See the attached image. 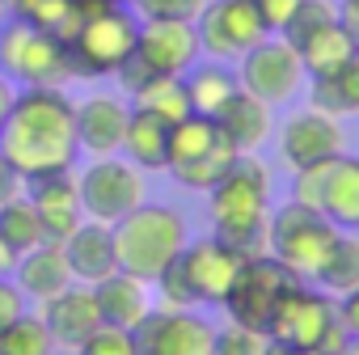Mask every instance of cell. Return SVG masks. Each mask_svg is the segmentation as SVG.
<instances>
[{
  "label": "cell",
  "mask_w": 359,
  "mask_h": 355,
  "mask_svg": "<svg viewBox=\"0 0 359 355\" xmlns=\"http://www.w3.org/2000/svg\"><path fill=\"white\" fill-rule=\"evenodd\" d=\"M0 152L26 178L72 173L76 144V102L64 89H18L0 127Z\"/></svg>",
  "instance_id": "1"
},
{
  "label": "cell",
  "mask_w": 359,
  "mask_h": 355,
  "mask_svg": "<svg viewBox=\"0 0 359 355\" xmlns=\"http://www.w3.org/2000/svg\"><path fill=\"white\" fill-rule=\"evenodd\" d=\"M208 216L212 233L245 258L271 254V173L254 152L237 156L208 191Z\"/></svg>",
  "instance_id": "2"
},
{
  "label": "cell",
  "mask_w": 359,
  "mask_h": 355,
  "mask_svg": "<svg viewBox=\"0 0 359 355\" xmlns=\"http://www.w3.org/2000/svg\"><path fill=\"white\" fill-rule=\"evenodd\" d=\"M110 229H114L118 271L140 275L144 283H152L177 254L187 250V241H191L187 216L165 208V203H140L135 212H127Z\"/></svg>",
  "instance_id": "3"
},
{
  "label": "cell",
  "mask_w": 359,
  "mask_h": 355,
  "mask_svg": "<svg viewBox=\"0 0 359 355\" xmlns=\"http://www.w3.org/2000/svg\"><path fill=\"white\" fill-rule=\"evenodd\" d=\"M135 34H140V18L131 13V5L85 0V18L64 39L68 55H72V72L81 81L114 76L131 60V51H135Z\"/></svg>",
  "instance_id": "4"
},
{
  "label": "cell",
  "mask_w": 359,
  "mask_h": 355,
  "mask_svg": "<svg viewBox=\"0 0 359 355\" xmlns=\"http://www.w3.org/2000/svg\"><path fill=\"white\" fill-rule=\"evenodd\" d=\"M0 72L18 81L22 89H64L76 76L68 43L60 34L26 26L18 18L0 22Z\"/></svg>",
  "instance_id": "5"
},
{
  "label": "cell",
  "mask_w": 359,
  "mask_h": 355,
  "mask_svg": "<svg viewBox=\"0 0 359 355\" xmlns=\"http://www.w3.org/2000/svg\"><path fill=\"white\" fill-rule=\"evenodd\" d=\"M237 156L241 152H233V144L220 135L216 119H208V114H187L182 123L169 127L165 169L173 173V182L187 187V191H212Z\"/></svg>",
  "instance_id": "6"
},
{
  "label": "cell",
  "mask_w": 359,
  "mask_h": 355,
  "mask_svg": "<svg viewBox=\"0 0 359 355\" xmlns=\"http://www.w3.org/2000/svg\"><path fill=\"white\" fill-rule=\"evenodd\" d=\"M338 233H342L338 225H330L317 208H304L296 199H287L283 208L271 212V254L304 283L317 275V267L325 262Z\"/></svg>",
  "instance_id": "7"
},
{
  "label": "cell",
  "mask_w": 359,
  "mask_h": 355,
  "mask_svg": "<svg viewBox=\"0 0 359 355\" xmlns=\"http://www.w3.org/2000/svg\"><path fill=\"white\" fill-rule=\"evenodd\" d=\"M81 212L97 225H118L127 212L144 203V169H135L127 156H93L85 173L76 178Z\"/></svg>",
  "instance_id": "8"
},
{
  "label": "cell",
  "mask_w": 359,
  "mask_h": 355,
  "mask_svg": "<svg viewBox=\"0 0 359 355\" xmlns=\"http://www.w3.org/2000/svg\"><path fill=\"white\" fill-rule=\"evenodd\" d=\"M237 85L245 93H254L258 102L266 106H283L300 93L304 85V64L296 55V47L283 39V34H266L262 43H254L245 55H241V68H237Z\"/></svg>",
  "instance_id": "9"
},
{
  "label": "cell",
  "mask_w": 359,
  "mask_h": 355,
  "mask_svg": "<svg viewBox=\"0 0 359 355\" xmlns=\"http://www.w3.org/2000/svg\"><path fill=\"white\" fill-rule=\"evenodd\" d=\"M296 283V275L275 258V254H258V258H245V267L237 271L229 296H224V313L229 321L237 326H254V330H266V317L271 309L279 304V296Z\"/></svg>",
  "instance_id": "10"
},
{
  "label": "cell",
  "mask_w": 359,
  "mask_h": 355,
  "mask_svg": "<svg viewBox=\"0 0 359 355\" xmlns=\"http://www.w3.org/2000/svg\"><path fill=\"white\" fill-rule=\"evenodd\" d=\"M338 317V304L330 292L309 288L304 279H296L279 304L266 317V338L279 347H317V338L325 334V326Z\"/></svg>",
  "instance_id": "11"
},
{
  "label": "cell",
  "mask_w": 359,
  "mask_h": 355,
  "mask_svg": "<svg viewBox=\"0 0 359 355\" xmlns=\"http://www.w3.org/2000/svg\"><path fill=\"white\" fill-rule=\"evenodd\" d=\"M135 355H216V326L191 309H152L131 330Z\"/></svg>",
  "instance_id": "12"
},
{
  "label": "cell",
  "mask_w": 359,
  "mask_h": 355,
  "mask_svg": "<svg viewBox=\"0 0 359 355\" xmlns=\"http://www.w3.org/2000/svg\"><path fill=\"white\" fill-rule=\"evenodd\" d=\"M195 34H199V51L220 60V64L241 60L254 43L266 39L258 13L245 0H208L203 13L195 18Z\"/></svg>",
  "instance_id": "13"
},
{
  "label": "cell",
  "mask_w": 359,
  "mask_h": 355,
  "mask_svg": "<svg viewBox=\"0 0 359 355\" xmlns=\"http://www.w3.org/2000/svg\"><path fill=\"white\" fill-rule=\"evenodd\" d=\"M177 262H182V275H187V283H191L199 304H224L237 271L245 267V254L212 233V237L187 241V250L177 254Z\"/></svg>",
  "instance_id": "14"
},
{
  "label": "cell",
  "mask_w": 359,
  "mask_h": 355,
  "mask_svg": "<svg viewBox=\"0 0 359 355\" xmlns=\"http://www.w3.org/2000/svg\"><path fill=\"white\" fill-rule=\"evenodd\" d=\"M346 152V131L334 114L317 110V106H304V110H292L287 123L279 127V156L300 169V165H313V161H334Z\"/></svg>",
  "instance_id": "15"
},
{
  "label": "cell",
  "mask_w": 359,
  "mask_h": 355,
  "mask_svg": "<svg viewBox=\"0 0 359 355\" xmlns=\"http://www.w3.org/2000/svg\"><path fill=\"white\" fill-rule=\"evenodd\" d=\"M148 72H161V76H187L195 64H199V34H195V22H140V34H135V51H131Z\"/></svg>",
  "instance_id": "16"
},
{
  "label": "cell",
  "mask_w": 359,
  "mask_h": 355,
  "mask_svg": "<svg viewBox=\"0 0 359 355\" xmlns=\"http://www.w3.org/2000/svg\"><path fill=\"white\" fill-rule=\"evenodd\" d=\"M127 114H131V102L118 98V93H89L85 102H76V144H81V152L114 156L123 148Z\"/></svg>",
  "instance_id": "17"
},
{
  "label": "cell",
  "mask_w": 359,
  "mask_h": 355,
  "mask_svg": "<svg viewBox=\"0 0 359 355\" xmlns=\"http://www.w3.org/2000/svg\"><path fill=\"white\" fill-rule=\"evenodd\" d=\"M39 317H43L51 342L64 347V351H76L102 326V313H97V300H93V288L89 283H68L64 292H55L51 300H43V313Z\"/></svg>",
  "instance_id": "18"
},
{
  "label": "cell",
  "mask_w": 359,
  "mask_h": 355,
  "mask_svg": "<svg viewBox=\"0 0 359 355\" xmlns=\"http://www.w3.org/2000/svg\"><path fill=\"white\" fill-rule=\"evenodd\" d=\"M26 199L34 203L47 241H64L81 220V191H76V178L72 173H47V178H30L26 182Z\"/></svg>",
  "instance_id": "19"
},
{
  "label": "cell",
  "mask_w": 359,
  "mask_h": 355,
  "mask_svg": "<svg viewBox=\"0 0 359 355\" xmlns=\"http://www.w3.org/2000/svg\"><path fill=\"white\" fill-rule=\"evenodd\" d=\"M64 258H68V271L76 283H97L106 275L118 271V254H114V229L110 225H97V220H81L64 241Z\"/></svg>",
  "instance_id": "20"
},
{
  "label": "cell",
  "mask_w": 359,
  "mask_h": 355,
  "mask_svg": "<svg viewBox=\"0 0 359 355\" xmlns=\"http://www.w3.org/2000/svg\"><path fill=\"white\" fill-rule=\"evenodd\" d=\"M152 283H144L140 275H127V271H114L106 279L93 283V300H97V313L106 326H118V330H135L156 304H152Z\"/></svg>",
  "instance_id": "21"
},
{
  "label": "cell",
  "mask_w": 359,
  "mask_h": 355,
  "mask_svg": "<svg viewBox=\"0 0 359 355\" xmlns=\"http://www.w3.org/2000/svg\"><path fill=\"white\" fill-rule=\"evenodd\" d=\"M13 283L22 288V296L26 300H51L55 292H64L68 283H76L72 279V271H68V258H64V246L60 241H43V246H34L30 254H22L18 262H13Z\"/></svg>",
  "instance_id": "22"
},
{
  "label": "cell",
  "mask_w": 359,
  "mask_h": 355,
  "mask_svg": "<svg viewBox=\"0 0 359 355\" xmlns=\"http://www.w3.org/2000/svg\"><path fill=\"white\" fill-rule=\"evenodd\" d=\"M216 127H220V135L233 144V152H241V156H245V152H258V148L266 144V135H271V106L258 102L254 93L237 89V93L220 106Z\"/></svg>",
  "instance_id": "23"
},
{
  "label": "cell",
  "mask_w": 359,
  "mask_h": 355,
  "mask_svg": "<svg viewBox=\"0 0 359 355\" xmlns=\"http://www.w3.org/2000/svg\"><path fill=\"white\" fill-rule=\"evenodd\" d=\"M321 216L342 233L359 229V156H334L325 187H321Z\"/></svg>",
  "instance_id": "24"
},
{
  "label": "cell",
  "mask_w": 359,
  "mask_h": 355,
  "mask_svg": "<svg viewBox=\"0 0 359 355\" xmlns=\"http://www.w3.org/2000/svg\"><path fill=\"white\" fill-rule=\"evenodd\" d=\"M292 47H296V55H300L309 81H313V76H330V72H338V68L359 51L355 39L342 30V22H325V26L309 30L304 39H296Z\"/></svg>",
  "instance_id": "25"
},
{
  "label": "cell",
  "mask_w": 359,
  "mask_h": 355,
  "mask_svg": "<svg viewBox=\"0 0 359 355\" xmlns=\"http://www.w3.org/2000/svg\"><path fill=\"white\" fill-rule=\"evenodd\" d=\"M118 152L135 169H165V161H169V123L156 119V114H148V110H135L131 106Z\"/></svg>",
  "instance_id": "26"
},
{
  "label": "cell",
  "mask_w": 359,
  "mask_h": 355,
  "mask_svg": "<svg viewBox=\"0 0 359 355\" xmlns=\"http://www.w3.org/2000/svg\"><path fill=\"white\" fill-rule=\"evenodd\" d=\"M182 81H187L191 110H195V114H208V119H216L220 106L241 89V85H237V72H233L229 64H220V60H212V64H195Z\"/></svg>",
  "instance_id": "27"
},
{
  "label": "cell",
  "mask_w": 359,
  "mask_h": 355,
  "mask_svg": "<svg viewBox=\"0 0 359 355\" xmlns=\"http://www.w3.org/2000/svg\"><path fill=\"white\" fill-rule=\"evenodd\" d=\"M309 93H313V106L342 119V114H359V51L330 76H313L309 81Z\"/></svg>",
  "instance_id": "28"
},
{
  "label": "cell",
  "mask_w": 359,
  "mask_h": 355,
  "mask_svg": "<svg viewBox=\"0 0 359 355\" xmlns=\"http://www.w3.org/2000/svg\"><path fill=\"white\" fill-rule=\"evenodd\" d=\"M43 241H47V233H43V220H39L34 203L26 199V191L13 195L9 203H0V246L13 254V262Z\"/></svg>",
  "instance_id": "29"
},
{
  "label": "cell",
  "mask_w": 359,
  "mask_h": 355,
  "mask_svg": "<svg viewBox=\"0 0 359 355\" xmlns=\"http://www.w3.org/2000/svg\"><path fill=\"white\" fill-rule=\"evenodd\" d=\"M131 106L135 110H148V114H156V119H165L169 127L173 123H182L187 114H195L191 110V98H187V81L182 76H148L135 93H131Z\"/></svg>",
  "instance_id": "30"
},
{
  "label": "cell",
  "mask_w": 359,
  "mask_h": 355,
  "mask_svg": "<svg viewBox=\"0 0 359 355\" xmlns=\"http://www.w3.org/2000/svg\"><path fill=\"white\" fill-rule=\"evenodd\" d=\"M313 283L330 296H346L351 288H359V237H346L338 233V241L330 246L325 262L317 267Z\"/></svg>",
  "instance_id": "31"
},
{
  "label": "cell",
  "mask_w": 359,
  "mask_h": 355,
  "mask_svg": "<svg viewBox=\"0 0 359 355\" xmlns=\"http://www.w3.org/2000/svg\"><path fill=\"white\" fill-rule=\"evenodd\" d=\"M0 355H55V342L39 313H22L0 330Z\"/></svg>",
  "instance_id": "32"
},
{
  "label": "cell",
  "mask_w": 359,
  "mask_h": 355,
  "mask_svg": "<svg viewBox=\"0 0 359 355\" xmlns=\"http://www.w3.org/2000/svg\"><path fill=\"white\" fill-rule=\"evenodd\" d=\"M68 9H72V0H9V18L39 26V30H51V34H64Z\"/></svg>",
  "instance_id": "33"
},
{
  "label": "cell",
  "mask_w": 359,
  "mask_h": 355,
  "mask_svg": "<svg viewBox=\"0 0 359 355\" xmlns=\"http://www.w3.org/2000/svg\"><path fill=\"white\" fill-rule=\"evenodd\" d=\"M152 288H156V309H169V313H182V309H195L199 300H195V292H191V283H187V275H182V262H169L156 279H152Z\"/></svg>",
  "instance_id": "34"
},
{
  "label": "cell",
  "mask_w": 359,
  "mask_h": 355,
  "mask_svg": "<svg viewBox=\"0 0 359 355\" xmlns=\"http://www.w3.org/2000/svg\"><path fill=\"white\" fill-rule=\"evenodd\" d=\"M216 355H271V338L266 330L229 321L224 330H216Z\"/></svg>",
  "instance_id": "35"
},
{
  "label": "cell",
  "mask_w": 359,
  "mask_h": 355,
  "mask_svg": "<svg viewBox=\"0 0 359 355\" xmlns=\"http://www.w3.org/2000/svg\"><path fill=\"white\" fill-rule=\"evenodd\" d=\"M203 5L208 0H131V13L140 22H152V18H161V22H195L203 13Z\"/></svg>",
  "instance_id": "36"
},
{
  "label": "cell",
  "mask_w": 359,
  "mask_h": 355,
  "mask_svg": "<svg viewBox=\"0 0 359 355\" xmlns=\"http://www.w3.org/2000/svg\"><path fill=\"white\" fill-rule=\"evenodd\" d=\"M325 22H338V0H300L292 22H287V30H283V39L296 43V39H304L309 30H317Z\"/></svg>",
  "instance_id": "37"
},
{
  "label": "cell",
  "mask_w": 359,
  "mask_h": 355,
  "mask_svg": "<svg viewBox=\"0 0 359 355\" xmlns=\"http://www.w3.org/2000/svg\"><path fill=\"white\" fill-rule=\"evenodd\" d=\"M76 355H135V342H131V330H118V326H97L81 347Z\"/></svg>",
  "instance_id": "38"
},
{
  "label": "cell",
  "mask_w": 359,
  "mask_h": 355,
  "mask_svg": "<svg viewBox=\"0 0 359 355\" xmlns=\"http://www.w3.org/2000/svg\"><path fill=\"white\" fill-rule=\"evenodd\" d=\"M325 173H330V161L300 165V169L292 173V199L304 203V208H317V212H321V187H325Z\"/></svg>",
  "instance_id": "39"
},
{
  "label": "cell",
  "mask_w": 359,
  "mask_h": 355,
  "mask_svg": "<svg viewBox=\"0 0 359 355\" xmlns=\"http://www.w3.org/2000/svg\"><path fill=\"white\" fill-rule=\"evenodd\" d=\"M245 5L258 13V22H262V30H266V34H283L300 0H245Z\"/></svg>",
  "instance_id": "40"
},
{
  "label": "cell",
  "mask_w": 359,
  "mask_h": 355,
  "mask_svg": "<svg viewBox=\"0 0 359 355\" xmlns=\"http://www.w3.org/2000/svg\"><path fill=\"white\" fill-rule=\"evenodd\" d=\"M26 313V296H22V288L9 279V275H0V330H5L9 321H18Z\"/></svg>",
  "instance_id": "41"
},
{
  "label": "cell",
  "mask_w": 359,
  "mask_h": 355,
  "mask_svg": "<svg viewBox=\"0 0 359 355\" xmlns=\"http://www.w3.org/2000/svg\"><path fill=\"white\" fill-rule=\"evenodd\" d=\"M346 342H351V330L334 317V321L325 326V334L317 338V347H313V351H321V355H342V351H346Z\"/></svg>",
  "instance_id": "42"
},
{
  "label": "cell",
  "mask_w": 359,
  "mask_h": 355,
  "mask_svg": "<svg viewBox=\"0 0 359 355\" xmlns=\"http://www.w3.org/2000/svg\"><path fill=\"white\" fill-rule=\"evenodd\" d=\"M26 191V178L13 169V161L5 156V152H0V203H9L13 195H22Z\"/></svg>",
  "instance_id": "43"
},
{
  "label": "cell",
  "mask_w": 359,
  "mask_h": 355,
  "mask_svg": "<svg viewBox=\"0 0 359 355\" xmlns=\"http://www.w3.org/2000/svg\"><path fill=\"white\" fill-rule=\"evenodd\" d=\"M338 321L351 330V338H359V288H351L346 296H338Z\"/></svg>",
  "instance_id": "44"
},
{
  "label": "cell",
  "mask_w": 359,
  "mask_h": 355,
  "mask_svg": "<svg viewBox=\"0 0 359 355\" xmlns=\"http://www.w3.org/2000/svg\"><path fill=\"white\" fill-rule=\"evenodd\" d=\"M338 22H342V30L355 39V47H359V0H338Z\"/></svg>",
  "instance_id": "45"
},
{
  "label": "cell",
  "mask_w": 359,
  "mask_h": 355,
  "mask_svg": "<svg viewBox=\"0 0 359 355\" xmlns=\"http://www.w3.org/2000/svg\"><path fill=\"white\" fill-rule=\"evenodd\" d=\"M13 81L5 76V72H0V127H5V114H9V102H13Z\"/></svg>",
  "instance_id": "46"
},
{
  "label": "cell",
  "mask_w": 359,
  "mask_h": 355,
  "mask_svg": "<svg viewBox=\"0 0 359 355\" xmlns=\"http://www.w3.org/2000/svg\"><path fill=\"white\" fill-rule=\"evenodd\" d=\"M271 355H321V351H313V347H279V342H271Z\"/></svg>",
  "instance_id": "47"
},
{
  "label": "cell",
  "mask_w": 359,
  "mask_h": 355,
  "mask_svg": "<svg viewBox=\"0 0 359 355\" xmlns=\"http://www.w3.org/2000/svg\"><path fill=\"white\" fill-rule=\"evenodd\" d=\"M9 271H13V254L0 246V275H9Z\"/></svg>",
  "instance_id": "48"
},
{
  "label": "cell",
  "mask_w": 359,
  "mask_h": 355,
  "mask_svg": "<svg viewBox=\"0 0 359 355\" xmlns=\"http://www.w3.org/2000/svg\"><path fill=\"white\" fill-rule=\"evenodd\" d=\"M342 355H359V338H351V342H346V351H342Z\"/></svg>",
  "instance_id": "49"
},
{
  "label": "cell",
  "mask_w": 359,
  "mask_h": 355,
  "mask_svg": "<svg viewBox=\"0 0 359 355\" xmlns=\"http://www.w3.org/2000/svg\"><path fill=\"white\" fill-rule=\"evenodd\" d=\"M9 18V0H0V22H5Z\"/></svg>",
  "instance_id": "50"
},
{
  "label": "cell",
  "mask_w": 359,
  "mask_h": 355,
  "mask_svg": "<svg viewBox=\"0 0 359 355\" xmlns=\"http://www.w3.org/2000/svg\"><path fill=\"white\" fill-rule=\"evenodd\" d=\"M106 5H131V0H106Z\"/></svg>",
  "instance_id": "51"
}]
</instances>
